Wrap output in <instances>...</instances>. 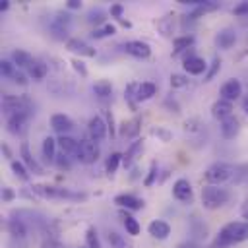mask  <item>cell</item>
I'll list each match as a JSON object with an SVG mask.
<instances>
[{"instance_id":"obj_1","label":"cell","mask_w":248,"mask_h":248,"mask_svg":"<svg viewBox=\"0 0 248 248\" xmlns=\"http://www.w3.org/2000/svg\"><path fill=\"white\" fill-rule=\"evenodd\" d=\"M248 238V221H229L215 234L211 248H229Z\"/></svg>"},{"instance_id":"obj_2","label":"cell","mask_w":248,"mask_h":248,"mask_svg":"<svg viewBox=\"0 0 248 248\" xmlns=\"http://www.w3.org/2000/svg\"><path fill=\"white\" fill-rule=\"evenodd\" d=\"M39 198L46 200H70V202H85L87 194L85 192H74L64 186H48V184H33L29 186Z\"/></svg>"},{"instance_id":"obj_3","label":"cell","mask_w":248,"mask_h":248,"mask_svg":"<svg viewBox=\"0 0 248 248\" xmlns=\"http://www.w3.org/2000/svg\"><path fill=\"white\" fill-rule=\"evenodd\" d=\"M229 200H231V190H227V188L211 186V184H207V186L202 188V205L205 209H211V211L213 209H219Z\"/></svg>"},{"instance_id":"obj_4","label":"cell","mask_w":248,"mask_h":248,"mask_svg":"<svg viewBox=\"0 0 248 248\" xmlns=\"http://www.w3.org/2000/svg\"><path fill=\"white\" fill-rule=\"evenodd\" d=\"M234 172H236V167H232L229 163H223V161H217V163H213V165H209L205 169L203 178L211 186H221L223 182L231 180L234 176Z\"/></svg>"},{"instance_id":"obj_5","label":"cell","mask_w":248,"mask_h":248,"mask_svg":"<svg viewBox=\"0 0 248 248\" xmlns=\"http://www.w3.org/2000/svg\"><path fill=\"white\" fill-rule=\"evenodd\" d=\"M70 25H72V14L70 12H56L50 21H48V33L54 41H68V33H70Z\"/></svg>"},{"instance_id":"obj_6","label":"cell","mask_w":248,"mask_h":248,"mask_svg":"<svg viewBox=\"0 0 248 248\" xmlns=\"http://www.w3.org/2000/svg\"><path fill=\"white\" fill-rule=\"evenodd\" d=\"M31 108V101L25 95H2V110L6 112V116L10 114H17V112H29Z\"/></svg>"},{"instance_id":"obj_7","label":"cell","mask_w":248,"mask_h":248,"mask_svg":"<svg viewBox=\"0 0 248 248\" xmlns=\"http://www.w3.org/2000/svg\"><path fill=\"white\" fill-rule=\"evenodd\" d=\"M101 151H99V143L91 141V140H79V149L76 153V159L83 165H93L99 159Z\"/></svg>"},{"instance_id":"obj_8","label":"cell","mask_w":248,"mask_h":248,"mask_svg":"<svg viewBox=\"0 0 248 248\" xmlns=\"http://www.w3.org/2000/svg\"><path fill=\"white\" fill-rule=\"evenodd\" d=\"M87 134H89V140L99 143L103 141L107 136H108V124L103 116H91L89 122H87Z\"/></svg>"},{"instance_id":"obj_9","label":"cell","mask_w":248,"mask_h":248,"mask_svg":"<svg viewBox=\"0 0 248 248\" xmlns=\"http://www.w3.org/2000/svg\"><path fill=\"white\" fill-rule=\"evenodd\" d=\"M66 48H68L70 52L79 54V56H85V58L97 56V50H95L89 43H85L83 39H79V37H70V39L66 41Z\"/></svg>"},{"instance_id":"obj_10","label":"cell","mask_w":248,"mask_h":248,"mask_svg":"<svg viewBox=\"0 0 248 248\" xmlns=\"http://www.w3.org/2000/svg\"><path fill=\"white\" fill-rule=\"evenodd\" d=\"M240 95H242V83L236 78L227 79L221 85V89H219V99H225V101H231V103H234L236 99H240Z\"/></svg>"},{"instance_id":"obj_11","label":"cell","mask_w":248,"mask_h":248,"mask_svg":"<svg viewBox=\"0 0 248 248\" xmlns=\"http://www.w3.org/2000/svg\"><path fill=\"white\" fill-rule=\"evenodd\" d=\"M172 198L182 202V203H190L192 198H194V192H192V184L188 178H176L174 184H172Z\"/></svg>"},{"instance_id":"obj_12","label":"cell","mask_w":248,"mask_h":248,"mask_svg":"<svg viewBox=\"0 0 248 248\" xmlns=\"http://www.w3.org/2000/svg\"><path fill=\"white\" fill-rule=\"evenodd\" d=\"M140 130H141V118H140V116H134V118H130V120L120 122V126H118V136H120L122 140H138Z\"/></svg>"},{"instance_id":"obj_13","label":"cell","mask_w":248,"mask_h":248,"mask_svg":"<svg viewBox=\"0 0 248 248\" xmlns=\"http://www.w3.org/2000/svg\"><path fill=\"white\" fill-rule=\"evenodd\" d=\"M124 50H126V54H130V56H134V58H138V60L149 58V54H151V46H149L145 41H138V39L126 41V43H124Z\"/></svg>"},{"instance_id":"obj_14","label":"cell","mask_w":248,"mask_h":248,"mask_svg":"<svg viewBox=\"0 0 248 248\" xmlns=\"http://www.w3.org/2000/svg\"><path fill=\"white\" fill-rule=\"evenodd\" d=\"M50 128L60 136H68V132L74 130V120L64 112H56L50 116Z\"/></svg>"},{"instance_id":"obj_15","label":"cell","mask_w":248,"mask_h":248,"mask_svg":"<svg viewBox=\"0 0 248 248\" xmlns=\"http://www.w3.org/2000/svg\"><path fill=\"white\" fill-rule=\"evenodd\" d=\"M182 66H184V72L190 74V76H200V74H205L207 72V62L202 56H198V54L186 56L182 60Z\"/></svg>"},{"instance_id":"obj_16","label":"cell","mask_w":248,"mask_h":248,"mask_svg":"<svg viewBox=\"0 0 248 248\" xmlns=\"http://www.w3.org/2000/svg\"><path fill=\"white\" fill-rule=\"evenodd\" d=\"M114 203L120 207V209H126V211H136V209H143L145 202L134 194H118L114 196Z\"/></svg>"},{"instance_id":"obj_17","label":"cell","mask_w":248,"mask_h":248,"mask_svg":"<svg viewBox=\"0 0 248 248\" xmlns=\"http://www.w3.org/2000/svg\"><path fill=\"white\" fill-rule=\"evenodd\" d=\"M27 118H29V112H17V114L6 116V130H8L12 136H19V134L25 130Z\"/></svg>"},{"instance_id":"obj_18","label":"cell","mask_w":248,"mask_h":248,"mask_svg":"<svg viewBox=\"0 0 248 248\" xmlns=\"http://www.w3.org/2000/svg\"><path fill=\"white\" fill-rule=\"evenodd\" d=\"M19 157H21V163L29 169V172H33V174H43V167H41V165L37 163V159L33 157V153H31L27 141H23V143L19 145Z\"/></svg>"},{"instance_id":"obj_19","label":"cell","mask_w":248,"mask_h":248,"mask_svg":"<svg viewBox=\"0 0 248 248\" xmlns=\"http://www.w3.org/2000/svg\"><path fill=\"white\" fill-rule=\"evenodd\" d=\"M6 231H8V234L12 236V238H21V240H25L27 238V232H29V227H27V223L25 221H21V219H17V217H10L8 221H6Z\"/></svg>"},{"instance_id":"obj_20","label":"cell","mask_w":248,"mask_h":248,"mask_svg":"<svg viewBox=\"0 0 248 248\" xmlns=\"http://www.w3.org/2000/svg\"><path fill=\"white\" fill-rule=\"evenodd\" d=\"M219 130H221V136H223L225 140H234V138L238 136V132H240V120H238V116L232 114V116L221 120Z\"/></svg>"},{"instance_id":"obj_21","label":"cell","mask_w":248,"mask_h":248,"mask_svg":"<svg viewBox=\"0 0 248 248\" xmlns=\"http://www.w3.org/2000/svg\"><path fill=\"white\" fill-rule=\"evenodd\" d=\"M232 110H234V105L231 101H225V99H217L213 105H211V116L215 120H225L229 116H232Z\"/></svg>"},{"instance_id":"obj_22","label":"cell","mask_w":248,"mask_h":248,"mask_svg":"<svg viewBox=\"0 0 248 248\" xmlns=\"http://www.w3.org/2000/svg\"><path fill=\"white\" fill-rule=\"evenodd\" d=\"M234 43H236V31L231 29V27H225V29H221V31L215 35V45H217V48L229 50V48L234 46Z\"/></svg>"},{"instance_id":"obj_23","label":"cell","mask_w":248,"mask_h":248,"mask_svg":"<svg viewBox=\"0 0 248 248\" xmlns=\"http://www.w3.org/2000/svg\"><path fill=\"white\" fill-rule=\"evenodd\" d=\"M147 232H149L153 238H157V240H165V238H169V234H170V225H169L167 221H163V219H153V221L147 225Z\"/></svg>"},{"instance_id":"obj_24","label":"cell","mask_w":248,"mask_h":248,"mask_svg":"<svg viewBox=\"0 0 248 248\" xmlns=\"http://www.w3.org/2000/svg\"><path fill=\"white\" fill-rule=\"evenodd\" d=\"M141 153H143V140H134L130 145H128V149H126V153H122V165L124 167H130L138 157H141Z\"/></svg>"},{"instance_id":"obj_25","label":"cell","mask_w":248,"mask_h":248,"mask_svg":"<svg viewBox=\"0 0 248 248\" xmlns=\"http://www.w3.org/2000/svg\"><path fill=\"white\" fill-rule=\"evenodd\" d=\"M12 62H14L16 68H19V70H29V68L33 66L35 58H33V54H31L29 50L16 48V50L12 52Z\"/></svg>"},{"instance_id":"obj_26","label":"cell","mask_w":248,"mask_h":248,"mask_svg":"<svg viewBox=\"0 0 248 248\" xmlns=\"http://www.w3.org/2000/svg\"><path fill=\"white\" fill-rule=\"evenodd\" d=\"M155 27L163 37H172L174 33V16L172 14H165L161 17L155 19Z\"/></svg>"},{"instance_id":"obj_27","label":"cell","mask_w":248,"mask_h":248,"mask_svg":"<svg viewBox=\"0 0 248 248\" xmlns=\"http://www.w3.org/2000/svg\"><path fill=\"white\" fill-rule=\"evenodd\" d=\"M56 141H58V149L64 155H74L76 157V153L79 149V141L76 138H72V136H58Z\"/></svg>"},{"instance_id":"obj_28","label":"cell","mask_w":248,"mask_h":248,"mask_svg":"<svg viewBox=\"0 0 248 248\" xmlns=\"http://www.w3.org/2000/svg\"><path fill=\"white\" fill-rule=\"evenodd\" d=\"M153 95H157V85H155L153 81H141V83H138V91H136L138 103L149 101Z\"/></svg>"},{"instance_id":"obj_29","label":"cell","mask_w":248,"mask_h":248,"mask_svg":"<svg viewBox=\"0 0 248 248\" xmlns=\"http://www.w3.org/2000/svg\"><path fill=\"white\" fill-rule=\"evenodd\" d=\"M56 147H58V141H56L52 136H45V138H43L41 151H43V157H45L48 163H54V159H56Z\"/></svg>"},{"instance_id":"obj_30","label":"cell","mask_w":248,"mask_h":248,"mask_svg":"<svg viewBox=\"0 0 248 248\" xmlns=\"http://www.w3.org/2000/svg\"><path fill=\"white\" fill-rule=\"evenodd\" d=\"M192 45H194V37H192V35H180V37H174V39H172V46H174L172 56H178L180 52L190 50Z\"/></svg>"},{"instance_id":"obj_31","label":"cell","mask_w":248,"mask_h":248,"mask_svg":"<svg viewBox=\"0 0 248 248\" xmlns=\"http://www.w3.org/2000/svg\"><path fill=\"white\" fill-rule=\"evenodd\" d=\"M118 215H120V219H122V223L126 227V232L132 234V236H138L140 234V223L136 221V217H132L126 209H118Z\"/></svg>"},{"instance_id":"obj_32","label":"cell","mask_w":248,"mask_h":248,"mask_svg":"<svg viewBox=\"0 0 248 248\" xmlns=\"http://www.w3.org/2000/svg\"><path fill=\"white\" fill-rule=\"evenodd\" d=\"M107 17H108V12H105L103 8H91V10L87 12V16H85L87 23H91V25H95V27L105 25V23H107Z\"/></svg>"},{"instance_id":"obj_33","label":"cell","mask_w":248,"mask_h":248,"mask_svg":"<svg viewBox=\"0 0 248 248\" xmlns=\"http://www.w3.org/2000/svg\"><path fill=\"white\" fill-rule=\"evenodd\" d=\"M46 74H48V66H46L43 60H35V62H33V66L27 70V76H29L31 79H35V81L45 79V78H46Z\"/></svg>"},{"instance_id":"obj_34","label":"cell","mask_w":248,"mask_h":248,"mask_svg":"<svg viewBox=\"0 0 248 248\" xmlns=\"http://www.w3.org/2000/svg\"><path fill=\"white\" fill-rule=\"evenodd\" d=\"M91 89H93L95 97H99V99H108V97H112V83H110L108 79H99V81H95Z\"/></svg>"},{"instance_id":"obj_35","label":"cell","mask_w":248,"mask_h":248,"mask_svg":"<svg viewBox=\"0 0 248 248\" xmlns=\"http://www.w3.org/2000/svg\"><path fill=\"white\" fill-rule=\"evenodd\" d=\"M190 232L196 236V238H205L207 236V225L194 213L190 217Z\"/></svg>"},{"instance_id":"obj_36","label":"cell","mask_w":248,"mask_h":248,"mask_svg":"<svg viewBox=\"0 0 248 248\" xmlns=\"http://www.w3.org/2000/svg\"><path fill=\"white\" fill-rule=\"evenodd\" d=\"M10 169H12V172L19 178V180H23V182H29V178H31V172H29V169L21 163V159H14L12 163H10Z\"/></svg>"},{"instance_id":"obj_37","label":"cell","mask_w":248,"mask_h":248,"mask_svg":"<svg viewBox=\"0 0 248 248\" xmlns=\"http://www.w3.org/2000/svg\"><path fill=\"white\" fill-rule=\"evenodd\" d=\"M116 33V25L114 23H105L101 27H93L91 37L93 39H105V37H112Z\"/></svg>"},{"instance_id":"obj_38","label":"cell","mask_w":248,"mask_h":248,"mask_svg":"<svg viewBox=\"0 0 248 248\" xmlns=\"http://www.w3.org/2000/svg\"><path fill=\"white\" fill-rule=\"evenodd\" d=\"M122 165V153H110L108 155V159H107V163H105V170H107V174H114L116 170H118V167Z\"/></svg>"},{"instance_id":"obj_39","label":"cell","mask_w":248,"mask_h":248,"mask_svg":"<svg viewBox=\"0 0 248 248\" xmlns=\"http://www.w3.org/2000/svg\"><path fill=\"white\" fill-rule=\"evenodd\" d=\"M85 248H101L99 234H97V229L93 225L87 227V231H85Z\"/></svg>"},{"instance_id":"obj_40","label":"cell","mask_w":248,"mask_h":248,"mask_svg":"<svg viewBox=\"0 0 248 248\" xmlns=\"http://www.w3.org/2000/svg\"><path fill=\"white\" fill-rule=\"evenodd\" d=\"M219 70H221V58L215 56V58L211 60V64L207 66V72L203 74V81H211V79L219 74Z\"/></svg>"},{"instance_id":"obj_41","label":"cell","mask_w":248,"mask_h":248,"mask_svg":"<svg viewBox=\"0 0 248 248\" xmlns=\"http://www.w3.org/2000/svg\"><path fill=\"white\" fill-rule=\"evenodd\" d=\"M149 134L155 136V138H159L163 143H169V141L172 140V132L167 130V128H163V126H153V128L149 130Z\"/></svg>"},{"instance_id":"obj_42","label":"cell","mask_w":248,"mask_h":248,"mask_svg":"<svg viewBox=\"0 0 248 248\" xmlns=\"http://www.w3.org/2000/svg\"><path fill=\"white\" fill-rule=\"evenodd\" d=\"M157 174H159V165H157V161H151L149 163L147 176L143 178V186H153L157 182Z\"/></svg>"},{"instance_id":"obj_43","label":"cell","mask_w":248,"mask_h":248,"mask_svg":"<svg viewBox=\"0 0 248 248\" xmlns=\"http://www.w3.org/2000/svg\"><path fill=\"white\" fill-rule=\"evenodd\" d=\"M107 238H108L110 248H126V240H124V236H122L120 232L108 231V232H107Z\"/></svg>"},{"instance_id":"obj_44","label":"cell","mask_w":248,"mask_h":248,"mask_svg":"<svg viewBox=\"0 0 248 248\" xmlns=\"http://www.w3.org/2000/svg\"><path fill=\"white\" fill-rule=\"evenodd\" d=\"M169 83H170V87H172V89L186 87V85H188V76H186V74H170Z\"/></svg>"},{"instance_id":"obj_45","label":"cell","mask_w":248,"mask_h":248,"mask_svg":"<svg viewBox=\"0 0 248 248\" xmlns=\"http://www.w3.org/2000/svg\"><path fill=\"white\" fill-rule=\"evenodd\" d=\"M70 66H72V70L79 76V78H87V66H85V62L81 60V58H72L70 60Z\"/></svg>"},{"instance_id":"obj_46","label":"cell","mask_w":248,"mask_h":248,"mask_svg":"<svg viewBox=\"0 0 248 248\" xmlns=\"http://www.w3.org/2000/svg\"><path fill=\"white\" fill-rule=\"evenodd\" d=\"M136 91H138V83H128L126 85V89H124V97H126V101L130 103V107L132 108H136V103H138V99H136Z\"/></svg>"},{"instance_id":"obj_47","label":"cell","mask_w":248,"mask_h":248,"mask_svg":"<svg viewBox=\"0 0 248 248\" xmlns=\"http://www.w3.org/2000/svg\"><path fill=\"white\" fill-rule=\"evenodd\" d=\"M17 68H16V64L12 62V60H0V74L4 76V78H8V79H12V76H14V72H16Z\"/></svg>"},{"instance_id":"obj_48","label":"cell","mask_w":248,"mask_h":248,"mask_svg":"<svg viewBox=\"0 0 248 248\" xmlns=\"http://www.w3.org/2000/svg\"><path fill=\"white\" fill-rule=\"evenodd\" d=\"M202 120L198 118V116H192V118H188L186 122H184V130L186 132H190V134H196V132H200L202 130Z\"/></svg>"},{"instance_id":"obj_49","label":"cell","mask_w":248,"mask_h":248,"mask_svg":"<svg viewBox=\"0 0 248 248\" xmlns=\"http://www.w3.org/2000/svg\"><path fill=\"white\" fill-rule=\"evenodd\" d=\"M163 107L169 110V112H174V114H180V105H178V101L172 97V95H169L165 101H163Z\"/></svg>"},{"instance_id":"obj_50","label":"cell","mask_w":248,"mask_h":248,"mask_svg":"<svg viewBox=\"0 0 248 248\" xmlns=\"http://www.w3.org/2000/svg\"><path fill=\"white\" fill-rule=\"evenodd\" d=\"M54 165H56V167H58L60 170H70V169H72L70 157H68V155H64V153L56 155V159H54Z\"/></svg>"},{"instance_id":"obj_51","label":"cell","mask_w":248,"mask_h":248,"mask_svg":"<svg viewBox=\"0 0 248 248\" xmlns=\"http://www.w3.org/2000/svg\"><path fill=\"white\" fill-rule=\"evenodd\" d=\"M12 81L16 83V85H21V87H25L27 83H29V79H27V76L17 68L16 72H14V76H12Z\"/></svg>"},{"instance_id":"obj_52","label":"cell","mask_w":248,"mask_h":248,"mask_svg":"<svg viewBox=\"0 0 248 248\" xmlns=\"http://www.w3.org/2000/svg\"><path fill=\"white\" fill-rule=\"evenodd\" d=\"M16 196H17V194H16L10 186H4V188H2V202H4V203L14 202V200H16Z\"/></svg>"},{"instance_id":"obj_53","label":"cell","mask_w":248,"mask_h":248,"mask_svg":"<svg viewBox=\"0 0 248 248\" xmlns=\"http://www.w3.org/2000/svg\"><path fill=\"white\" fill-rule=\"evenodd\" d=\"M232 14H234L236 17L248 16V2H240V4H236V6L232 8Z\"/></svg>"},{"instance_id":"obj_54","label":"cell","mask_w":248,"mask_h":248,"mask_svg":"<svg viewBox=\"0 0 248 248\" xmlns=\"http://www.w3.org/2000/svg\"><path fill=\"white\" fill-rule=\"evenodd\" d=\"M110 17H116V19H122V14H124V6L122 4H112L110 10H108Z\"/></svg>"},{"instance_id":"obj_55","label":"cell","mask_w":248,"mask_h":248,"mask_svg":"<svg viewBox=\"0 0 248 248\" xmlns=\"http://www.w3.org/2000/svg\"><path fill=\"white\" fill-rule=\"evenodd\" d=\"M105 118H107V124H108V132H110V136H114V118H112V112H110V110H105Z\"/></svg>"},{"instance_id":"obj_56","label":"cell","mask_w":248,"mask_h":248,"mask_svg":"<svg viewBox=\"0 0 248 248\" xmlns=\"http://www.w3.org/2000/svg\"><path fill=\"white\" fill-rule=\"evenodd\" d=\"M240 217H242L244 221H248V196L244 198V202H242V205H240Z\"/></svg>"},{"instance_id":"obj_57","label":"cell","mask_w":248,"mask_h":248,"mask_svg":"<svg viewBox=\"0 0 248 248\" xmlns=\"http://www.w3.org/2000/svg\"><path fill=\"white\" fill-rule=\"evenodd\" d=\"M2 153H4V157L12 163L14 161V153H12V149H10V145L8 143H2Z\"/></svg>"},{"instance_id":"obj_58","label":"cell","mask_w":248,"mask_h":248,"mask_svg":"<svg viewBox=\"0 0 248 248\" xmlns=\"http://www.w3.org/2000/svg\"><path fill=\"white\" fill-rule=\"evenodd\" d=\"M64 6H66L68 10H79V8H81V2H79V0H68Z\"/></svg>"},{"instance_id":"obj_59","label":"cell","mask_w":248,"mask_h":248,"mask_svg":"<svg viewBox=\"0 0 248 248\" xmlns=\"http://www.w3.org/2000/svg\"><path fill=\"white\" fill-rule=\"evenodd\" d=\"M178 248H200V246H198L196 242H192V240H190V242H184V244H180Z\"/></svg>"},{"instance_id":"obj_60","label":"cell","mask_w":248,"mask_h":248,"mask_svg":"<svg viewBox=\"0 0 248 248\" xmlns=\"http://www.w3.org/2000/svg\"><path fill=\"white\" fill-rule=\"evenodd\" d=\"M242 110L246 112V116H248V95H244L242 97Z\"/></svg>"},{"instance_id":"obj_61","label":"cell","mask_w":248,"mask_h":248,"mask_svg":"<svg viewBox=\"0 0 248 248\" xmlns=\"http://www.w3.org/2000/svg\"><path fill=\"white\" fill-rule=\"evenodd\" d=\"M8 8H10V2L8 0H2L0 2V12H8Z\"/></svg>"},{"instance_id":"obj_62","label":"cell","mask_w":248,"mask_h":248,"mask_svg":"<svg viewBox=\"0 0 248 248\" xmlns=\"http://www.w3.org/2000/svg\"><path fill=\"white\" fill-rule=\"evenodd\" d=\"M118 21H120V23H122L124 27H132V23H130L128 19H124V17H122V19H118Z\"/></svg>"}]
</instances>
